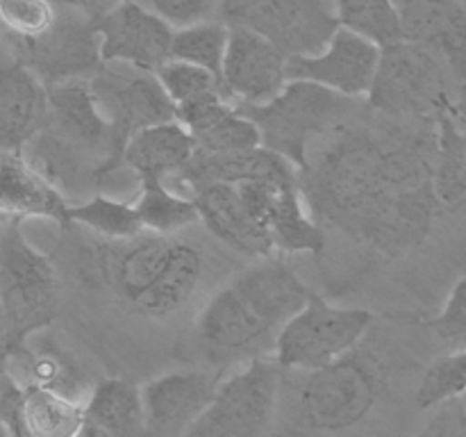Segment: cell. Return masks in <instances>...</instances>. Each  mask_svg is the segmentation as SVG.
Returning <instances> with one entry per match:
<instances>
[{
	"instance_id": "2e32d148",
	"label": "cell",
	"mask_w": 466,
	"mask_h": 437,
	"mask_svg": "<svg viewBox=\"0 0 466 437\" xmlns=\"http://www.w3.org/2000/svg\"><path fill=\"white\" fill-rule=\"evenodd\" d=\"M378 62L380 46L339 25L321 53L287 57V80H308L346 98H362L371 89Z\"/></svg>"
},
{
	"instance_id": "74e56055",
	"label": "cell",
	"mask_w": 466,
	"mask_h": 437,
	"mask_svg": "<svg viewBox=\"0 0 466 437\" xmlns=\"http://www.w3.org/2000/svg\"><path fill=\"white\" fill-rule=\"evenodd\" d=\"M57 3L77 9V12H82L86 18H91V21H98L100 16H105V14L112 12L114 7H118L123 0H57Z\"/></svg>"
},
{
	"instance_id": "30bf717a",
	"label": "cell",
	"mask_w": 466,
	"mask_h": 437,
	"mask_svg": "<svg viewBox=\"0 0 466 437\" xmlns=\"http://www.w3.org/2000/svg\"><path fill=\"white\" fill-rule=\"evenodd\" d=\"M303 373L296 405L305 426L314 431L353 428L371 412L382 390L380 373L358 349L326 367Z\"/></svg>"
},
{
	"instance_id": "f1b7e54d",
	"label": "cell",
	"mask_w": 466,
	"mask_h": 437,
	"mask_svg": "<svg viewBox=\"0 0 466 437\" xmlns=\"http://www.w3.org/2000/svg\"><path fill=\"white\" fill-rule=\"evenodd\" d=\"M68 223L82 226L98 239H130L144 232L141 218L135 205L123 200L107 198L105 194H94L80 203L68 205Z\"/></svg>"
},
{
	"instance_id": "4316f807",
	"label": "cell",
	"mask_w": 466,
	"mask_h": 437,
	"mask_svg": "<svg viewBox=\"0 0 466 437\" xmlns=\"http://www.w3.org/2000/svg\"><path fill=\"white\" fill-rule=\"evenodd\" d=\"M432 187L441 209H460L466 205V132L460 130L455 117H441L437 121Z\"/></svg>"
},
{
	"instance_id": "4fadbf2b",
	"label": "cell",
	"mask_w": 466,
	"mask_h": 437,
	"mask_svg": "<svg viewBox=\"0 0 466 437\" xmlns=\"http://www.w3.org/2000/svg\"><path fill=\"white\" fill-rule=\"evenodd\" d=\"M7 55L36 73L46 86L86 80L100 64V36L94 21L59 3L53 25L32 41H7Z\"/></svg>"
},
{
	"instance_id": "1f68e13d",
	"label": "cell",
	"mask_w": 466,
	"mask_h": 437,
	"mask_svg": "<svg viewBox=\"0 0 466 437\" xmlns=\"http://www.w3.org/2000/svg\"><path fill=\"white\" fill-rule=\"evenodd\" d=\"M466 391V349L451 351L437 358L423 373L417 390V408L431 410L446 401L460 399Z\"/></svg>"
},
{
	"instance_id": "b9f144b4",
	"label": "cell",
	"mask_w": 466,
	"mask_h": 437,
	"mask_svg": "<svg viewBox=\"0 0 466 437\" xmlns=\"http://www.w3.org/2000/svg\"><path fill=\"white\" fill-rule=\"evenodd\" d=\"M458 403H460V408H462V412L466 414V391H464L462 396H460V399H458Z\"/></svg>"
},
{
	"instance_id": "7bdbcfd3",
	"label": "cell",
	"mask_w": 466,
	"mask_h": 437,
	"mask_svg": "<svg viewBox=\"0 0 466 437\" xmlns=\"http://www.w3.org/2000/svg\"><path fill=\"white\" fill-rule=\"evenodd\" d=\"M0 437H9V432L5 431V426H3V423H0Z\"/></svg>"
},
{
	"instance_id": "d4e9b609",
	"label": "cell",
	"mask_w": 466,
	"mask_h": 437,
	"mask_svg": "<svg viewBox=\"0 0 466 437\" xmlns=\"http://www.w3.org/2000/svg\"><path fill=\"white\" fill-rule=\"evenodd\" d=\"M85 414L103 437H146L141 387L126 378L96 382L85 399Z\"/></svg>"
},
{
	"instance_id": "d590c367",
	"label": "cell",
	"mask_w": 466,
	"mask_h": 437,
	"mask_svg": "<svg viewBox=\"0 0 466 437\" xmlns=\"http://www.w3.org/2000/svg\"><path fill=\"white\" fill-rule=\"evenodd\" d=\"M428 326L444 344H449L451 351L466 349V278L455 282L446 305L428 321Z\"/></svg>"
},
{
	"instance_id": "8d00e7d4",
	"label": "cell",
	"mask_w": 466,
	"mask_h": 437,
	"mask_svg": "<svg viewBox=\"0 0 466 437\" xmlns=\"http://www.w3.org/2000/svg\"><path fill=\"white\" fill-rule=\"evenodd\" d=\"M462 408L458 399L441 403V410L414 437H460Z\"/></svg>"
},
{
	"instance_id": "3957f363",
	"label": "cell",
	"mask_w": 466,
	"mask_h": 437,
	"mask_svg": "<svg viewBox=\"0 0 466 437\" xmlns=\"http://www.w3.org/2000/svg\"><path fill=\"white\" fill-rule=\"evenodd\" d=\"M48 89L44 126L21 155L64 198H89L123 168L126 144L100 114L86 80H68ZM82 198V200H85Z\"/></svg>"
},
{
	"instance_id": "7402d4cb",
	"label": "cell",
	"mask_w": 466,
	"mask_h": 437,
	"mask_svg": "<svg viewBox=\"0 0 466 437\" xmlns=\"http://www.w3.org/2000/svg\"><path fill=\"white\" fill-rule=\"evenodd\" d=\"M176 121L185 126L200 153H232L259 146L253 123L218 91L177 105Z\"/></svg>"
},
{
	"instance_id": "d6986e66",
	"label": "cell",
	"mask_w": 466,
	"mask_h": 437,
	"mask_svg": "<svg viewBox=\"0 0 466 437\" xmlns=\"http://www.w3.org/2000/svg\"><path fill=\"white\" fill-rule=\"evenodd\" d=\"M405 41L431 46L466 94V9L460 0H391Z\"/></svg>"
},
{
	"instance_id": "d6a6232c",
	"label": "cell",
	"mask_w": 466,
	"mask_h": 437,
	"mask_svg": "<svg viewBox=\"0 0 466 437\" xmlns=\"http://www.w3.org/2000/svg\"><path fill=\"white\" fill-rule=\"evenodd\" d=\"M57 0H0V27L7 41H32L57 16Z\"/></svg>"
},
{
	"instance_id": "7c38bea8",
	"label": "cell",
	"mask_w": 466,
	"mask_h": 437,
	"mask_svg": "<svg viewBox=\"0 0 466 437\" xmlns=\"http://www.w3.org/2000/svg\"><path fill=\"white\" fill-rule=\"evenodd\" d=\"M241 200L255 218L276 255L323 253V228L309 214L299 185V171L235 182Z\"/></svg>"
},
{
	"instance_id": "83f0119b",
	"label": "cell",
	"mask_w": 466,
	"mask_h": 437,
	"mask_svg": "<svg viewBox=\"0 0 466 437\" xmlns=\"http://www.w3.org/2000/svg\"><path fill=\"white\" fill-rule=\"evenodd\" d=\"M132 205L139 214L144 230L157 232V235H177L185 228L198 223L194 198L176 194L164 187L162 180L139 182V196Z\"/></svg>"
},
{
	"instance_id": "f35d334b",
	"label": "cell",
	"mask_w": 466,
	"mask_h": 437,
	"mask_svg": "<svg viewBox=\"0 0 466 437\" xmlns=\"http://www.w3.org/2000/svg\"><path fill=\"white\" fill-rule=\"evenodd\" d=\"M7 358H9V349H7V340H5L3 319H0V387H3L5 381H7Z\"/></svg>"
},
{
	"instance_id": "ab89813d",
	"label": "cell",
	"mask_w": 466,
	"mask_h": 437,
	"mask_svg": "<svg viewBox=\"0 0 466 437\" xmlns=\"http://www.w3.org/2000/svg\"><path fill=\"white\" fill-rule=\"evenodd\" d=\"M5 53H7V48H5V32L3 27H0V57H3Z\"/></svg>"
},
{
	"instance_id": "836d02e7",
	"label": "cell",
	"mask_w": 466,
	"mask_h": 437,
	"mask_svg": "<svg viewBox=\"0 0 466 437\" xmlns=\"http://www.w3.org/2000/svg\"><path fill=\"white\" fill-rule=\"evenodd\" d=\"M155 76L162 82L164 91H167V96L171 98L173 107L189 103V100L194 98H200V96L205 94H212V91H218V94H221L218 80L212 73L196 66V64L182 62V59L168 57L167 62L159 64V66L155 68Z\"/></svg>"
},
{
	"instance_id": "ba28073f",
	"label": "cell",
	"mask_w": 466,
	"mask_h": 437,
	"mask_svg": "<svg viewBox=\"0 0 466 437\" xmlns=\"http://www.w3.org/2000/svg\"><path fill=\"white\" fill-rule=\"evenodd\" d=\"M282 369L253 358L221 378L212 399L182 437H267L278 412Z\"/></svg>"
},
{
	"instance_id": "8992f818",
	"label": "cell",
	"mask_w": 466,
	"mask_h": 437,
	"mask_svg": "<svg viewBox=\"0 0 466 437\" xmlns=\"http://www.w3.org/2000/svg\"><path fill=\"white\" fill-rule=\"evenodd\" d=\"M235 107L253 123L262 148L280 155L300 171L308 162L309 146L353 117L358 98H346L308 80H287L280 94L267 103Z\"/></svg>"
},
{
	"instance_id": "9c48e42d",
	"label": "cell",
	"mask_w": 466,
	"mask_h": 437,
	"mask_svg": "<svg viewBox=\"0 0 466 437\" xmlns=\"http://www.w3.org/2000/svg\"><path fill=\"white\" fill-rule=\"evenodd\" d=\"M373 314L360 308H337L314 291L308 303L278 332L273 355L282 371H312L358 349Z\"/></svg>"
},
{
	"instance_id": "277c9868",
	"label": "cell",
	"mask_w": 466,
	"mask_h": 437,
	"mask_svg": "<svg viewBox=\"0 0 466 437\" xmlns=\"http://www.w3.org/2000/svg\"><path fill=\"white\" fill-rule=\"evenodd\" d=\"M94 271L130 312L168 319L196 296L205 259L191 241L144 230L130 239H103L94 249Z\"/></svg>"
},
{
	"instance_id": "ac0fdd59",
	"label": "cell",
	"mask_w": 466,
	"mask_h": 437,
	"mask_svg": "<svg viewBox=\"0 0 466 437\" xmlns=\"http://www.w3.org/2000/svg\"><path fill=\"white\" fill-rule=\"evenodd\" d=\"M94 27L100 36V62H126L155 71L171 57L176 30L135 0H123L94 21Z\"/></svg>"
},
{
	"instance_id": "5b68a950",
	"label": "cell",
	"mask_w": 466,
	"mask_h": 437,
	"mask_svg": "<svg viewBox=\"0 0 466 437\" xmlns=\"http://www.w3.org/2000/svg\"><path fill=\"white\" fill-rule=\"evenodd\" d=\"M466 94L460 89L449 64L431 46L396 41L382 46L367 103L390 118L432 121L460 114Z\"/></svg>"
},
{
	"instance_id": "60d3db41",
	"label": "cell",
	"mask_w": 466,
	"mask_h": 437,
	"mask_svg": "<svg viewBox=\"0 0 466 437\" xmlns=\"http://www.w3.org/2000/svg\"><path fill=\"white\" fill-rule=\"evenodd\" d=\"M460 437H466V414L462 412V422H460Z\"/></svg>"
},
{
	"instance_id": "ffe728a7",
	"label": "cell",
	"mask_w": 466,
	"mask_h": 437,
	"mask_svg": "<svg viewBox=\"0 0 466 437\" xmlns=\"http://www.w3.org/2000/svg\"><path fill=\"white\" fill-rule=\"evenodd\" d=\"M48 114V89L23 62L0 57V153H21Z\"/></svg>"
},
{
	"instance_id": "52a82bcc",
	"label": "cell",
	"mask_w": 466,
	"mask_h": 437,
	"mask_svg": "<svg viewBox=\"0 0 466 437\" xmlns=\"http://www.w3.org/2000/svg\"><path fill=\"white\" fill-rule=\"evenodd\" d=\"M62 294L53 259L25 239L18 218L0 223V319L7 349L25 344L57 319Z\"/></svg>"
},
{
	"instance_id": "9a60e30c",
	"label": "cell",
	"mask_w": 466,
	"mask_h": 437,
	"mask_svg": "<svg viewBox=\"0 0 466 437\" xmlns=\"http://www.w3.org/2000/svg\"><path fill=\"white\" fill-rule=\"evenodd\" d=\"M218 89L232 105H262L287 85V55L267 36L228 27Z\"/></svg>"
},
{
	"instance_id": "484cf974",
	"label": "cell",
	"mask_w": 466,
	"mask_h": 437,
	"mask_svg": "<svg viewBox=\"0 0 466 437\" xmlns=\"http://www.w3.org/2000/svg\"><path fill=\"white\" fill-rule=\"evenodd\" d=\"M7 376L21 387H48V390L62 391L77 401H85L91 390L77 364H73L64 351H59L57 346H35L32 349L30 341L9 351Z\"/></svg>"
},
{
	"instance_id": "f546056e",
	"label": "cell",
	"mask_w": 466,
	"mask_h": 437,
	"mask_svg": "<svg viewBox=\"0 0 466 437\" xmlns=\"http://www.w3.org/2000/svg\"><path fill=\"white\" fill-rule=\"evenodd\" d=\"M332 12L341 27L367 36L380 48L403 39L391 0H332Z\"/></svg>"
},
{
	"instance_id": "5bb4252c",
	"label": "cell",
	"mask_w": 466,
	"mask_h": 437,
	"mask_svg": "<svg viewBox=\"0 0 466 437\" xmlns=\"http://www.w3.org/2000/svg\"><path fill=\"white\" fill-rule=\"evenodd\" d=\"M100 114L123 144L135 132L176 118V107L155 71L126 62H100L86 77Z\"/></svg>"
},
{
	"instance_id": "cb8c5ba5",
	"label": "cell",
	"mask_w": 466,
	"mask_h": 437,
	"mask_svg": "<svg viewBox=\"0 0 466 437\" xmlns=\"http://www.w3.org/2000/svg\"><path fill=\"white\" fill-rule=\"evenodd\" d=\"M196 146L180 121L144 127L127 139L123 148V168H130L137 180H164L180 171L194 155Z\"/></svg>"
},
{
	"instance_id": "e575fe53",
	"label": "cell",
	"mask_w": 466,
	"mask_h": 437,
	"mask_svg": "<svg viewBox=\"0 0 466 437\" xmlns=\"http://www.w3.org/2000/svg\"><path fill=\"white\" fill-rule=\"evenodd\" d=\"M135 3L162 18L173 30L218 18V0H135Z\"/></svg>"
},
{
	"instance_id": "8fae6325",
	"label": "cell",
	"mask_w": 466,
	"mask_h": 437,
	"mask_svg": "<svg viewBox=\"0 0 466 437\" xmlns=\"http://www.w3.org/2000/svg\"><path fill=\"white\" fill-rule=\"evenodd\" d=\"M218 21L267 36L287 57L321 53L339 27L326 0H218Z\"/></svg>"
},
{
	"instance_id": "603a6c76",
	"label": "cell",
	"mask_w": 466,
	"mask_h": 437,
	"mask_svg": "<svg viewBox=\"0 0 466 437\" xmlns=\"http://www.w3.org/2000/svg\"><path fill=\"white\" fill-rule=\"evenodd\" d=\"M68 200L21 153H0V217L68 223Z\"/></svg>"
},
{
	"instance_id": "44dd1931",
	"label": "cell",
	"mask_w": 466,
	"mask_h": 437,
	"mask_svg": "<svg viewBox=\"0 0 466 437\" xmlns=\"http://www.w3.org/2000/svg\"><path fill=\"white\" fill-rule=\"evenodd\" d=\"M191 198L198 209V221L228 249L253 259L276 255L273 244L250 217L235 185L226 182L205 185Z\"/></svg>"
},
{
	"instance_id": "6da1fadb",
	"label": "cell",
	"mask_w": 466,
	"mask_h": 437,
	"mask_svg": "<svg viewBox=\"0 0 466 437\" xmlns=\"http://www.w3.org/2000/svg\"><path fill=\"white\" fill-rule=\"evenodd\" d=\"M435 150L437 123L353 114L309 146L300 194L319 226L399 258L423 244L444 212L432 187Z\"/></svg>"
},
{
	"instance_id": "7a4b0ae2",
	"label": "cell",
	"mask_w": 466,
	"mask_h": 437,
	"mask_svg": "<svg viewBox=\"0 0 466 437\" xmlns=\"http://www.w3.org/2000/svg\"><path fill=\"white\" fill-rule=\"evenodd\" d=\"M312 294L280 255L253 259L203 305L194 323L196 346L218 367L264 358Z\"/></svg>"
},
{
	"instance_id": "e0dca14e",
	"label": "cell",
	"mask_w": 466,
	"mask_h": 437,
	"mask_svg": "<svg viewBox=\"0 0 466 437\" xmlns=\"http://www.w3.org/2000/svg\"><path fill=\"white\" fill-rule=\"evenodd\" d=\"M221 381L212 369H180L141 387L146 437H182L198 419Z\"/></svg>"
},
{
	"instance_id": "4dcf8cb0",
	"label": "cell",
	"mask_w": 466,
	"mask_h": 437,
	"mask_svg": "<svg viewBox=\"0 0 466 437\" xmlns=\"http://www.w3.org/2000/svg\"><path fill=\"white\" fill-rule=\"evenodd\" d=\"M228 25L223 21H205L196 25L180 27L173 32L171 57L182 62L196 64L212 73L214 77H221L223 55L228 46Z\"/></svg>"
}]
</instances>
